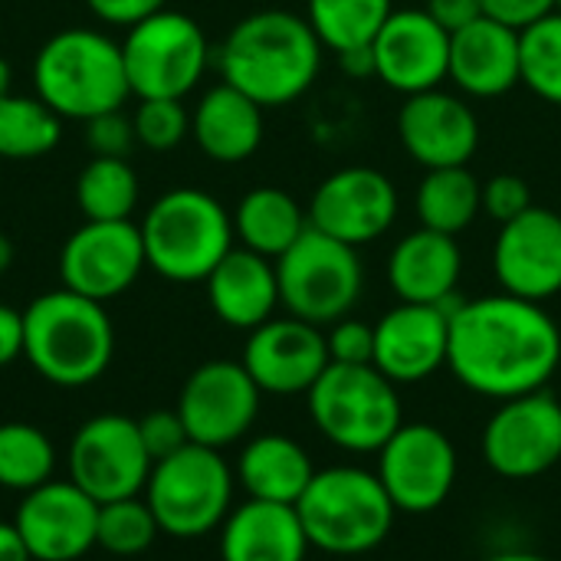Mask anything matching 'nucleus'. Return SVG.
Instances as JSON below:
<instances>
[{
  "label": "nucleus",
  "instance_id": "obj_1",
  "mask_svg": "<svg viewBox=\"0 0 561 561\" xmlns=\"http://www.w3.org/2000/svg\"><path fill=\"white\" fill-rule=\"evenodd\" d=\"M559 365L561 329L542 302L500 293L454 306L447 368L473 394L510 401L542 391Z\"/></svg>",
  "mask_w": 561,
  "mask_h": 561
},
{
  "label": "nucleus",
  "instance_id": "obj_2",
  "mask_svg": "<svg viewBox=\"0 0 561 561\" xmlns=\"http://www.w3.org/2000/svg\"><path fill=\"white\" fill-rule=\"evenodd\" d=\"M322 39L306 16L289 10H256L243 16L217 49L227 85L263 108L302 99L322 69Z\"/></svg>",
  "mask_w": 561,
  "mask_h": 561
},
{
  "label": "nucleus",
  "instance_id": "obj_3",
  "mask_svg": "<svg viewBox=\"0 0 561 561\" xmlns=\"http://www.w3.org/2000/svg\"><path fill=\"white\" fill-rule=\"evenodd\" d=\"M115 355V329L102 302L72 289L36 296L23 312V358L59 388H82L105 375Z\"/></svg>",
  "mask_w": 561,
  "mask_h": 561
},
{
  "label": "nucleus",
  "instance_id": "obj_4",
  "mask_svg": "<svg viewBox=\"0 0 561 561\" xmlns=\"http://www.w3.org/2000/svg\"><path fill=\"white\" fill-rule=\"evenodd\" d=\"M33 85L59 118L76 122L115 112L131 95L122 43L85 26L59 30L39 46L33 59Z\"/></svg>",
  "mask_w": 561,
  "mask_h": 561
},
{
  "label": "nucleus",
  "instance_id": "obj_5",
  "mask_svg": "<svg viewBox=\"0 0 561 561\" xmlns=\"http://www.w3.org/2000/svg\"><path fill=\"white\" fill-rule=\"evenodd\" d=\"M296 513L309 546L329 556L375 552L388 539L398 516L378 473L362 467L316 470L296 503Z\"/></svg>",
  "mask_w": 561,
  "mask_h": 561
},
{
  "label": "nucleus",
  "instance_id": "obj_6",
  "mask_svg": "<svg viewBox=\"0 0 561 561\" xmlns=\"http://www.w3.org/2000/svg\"><path fill=\"white\" fill-rule=\"evenodd\" d=\"M138 227L148 266L171 283H204L233 250V217L197 187L161 194Z\"/></svg>",
  "mask_w": 561,
  "mask_h": 561
},
{
  "label": "nucleus",
  "instance_id": "obj_7",
  "mask_svg": "<svg viewBox=\"0 0 561 561\" xmlns=\"http://www.w3.org/2000/svg\"><path fill=\"white\" fill-rule=\"evenodd\" d=\"M319 434L348 454H378L404 424L398 385L375 365H329L309 388Z\"/></svg>",
  "mask_w": 561,
  "mask_h": 561
},
{
  "label": "nucleus",
  "instance_id": "obj_8",
  "mask_svg": "<svg viewBox=\"0 0 561 561\" xmlns=\"http://www.w3.org/2000/svg\"><path fill=\"white\" fill-rule=\"evenodd\" d=\"M279 302L289 316L319 329L352 316L365 289L358 247L309 227L279 260Z\"/></svg>",
  "mask_w": 561,
  "mask_h": 561
},
{
  "label": "nucleus",
  "instance_id": "obj_9",
  "mask_svg": "<svg viewBox=\"0 0 561 561\" xmlns=\"http://www.w3.org/2000/svg\"><path fill=\"white\" fill-rule=\"evenodd\" d=\"M145 500L161 533L174 539H201L230 516L233 470L220 450L187 444L151 467Z\"/></svg>",
  "mask_w": 561,
  "mask_h": 561
},
{
  "label": "nucleus",
  "instance_id": "obj_10",
  "mask_svg": "<svg viewBox=\"0 0 561 561\" xmlns=\"http://www.w3.org/2000/svg\"><path fill=\"white\" fill-rule=\"evenodd\" d=\"M122 59L131 95L138 99H184L207 72L210 46L201 23L178 10H158L128 26Z\"/></svg>",
  "mask_w": 561,
  "mask_h": 561
},
{
  "label": "nucleus",
  "instance_id": "obj_11",
  "mask_svg": "<svg viewBox=\"0 0 561 561\" xmlns=\"http://www.w3.org/2000/svg\"><path fill=\"white\" fill-rule=\"evenodd\" d=\"M457 447L434 424H401L378 450V480L398 513L424 516L440 510L457 486Z\"/></svg>",
  "mask_w": 561,
  "mask_h": 561
},
{
  "label": "nucleus",
  "instance_id": "obj_12",
  "mask_svg": "<svg viewBox=\"0 0 561 561\" xmlns=\"http://www.w3.org/2000/svg\"><path fill=\"white\" fill-rule=\"evenodd\" d=\"M483 460L503 480H536L561 463V401L549 388L500 401L483 427Z\"/></svg>",
  "mask_w": 561,
  "mask_h": 561
},
{
  "label": "nucleus",
  "instance_id": "obj_13",
  "mask_svg": "<svg viewBox=\"0 0 561 561\" xmlns=\"http://www.w3.org/2000/svg\"><path fill=\"white\" fill-rule=\"evenodd\" d=\"M151 467L138 421L122 414H99L85 421L69 447V477L99 506L145 493Z\"/></svg>",
  "mask_w": 561,
  "mask_h": 561
},
{
  "label": "nucleus",
  "instance_id": "obj_14",
  "mask_svg": "<svg viewBox=\"0 0 561 561\" xmlns=\"http://www.w3.org/2000/svg\"><path fill=\"white\" fill-rule=\"evenodd\" d=\"M145 266L141 227L131 220H85L69 233L59 253L62 286L95 302L131 289Z\"/></svg>",
  "mask_w": 561,
  "mask_h": 561
},
{
  "label": "nucleus",
  "instance_id": "obj_15",
  "mask_svg": "<svg viewBox=\"0 0 561 561\" xmlns=\"http://www.w3.org/2000/svg\"><path fill=\"white\" fill-rule=\"evenodd\" d=\"M260 398L263 391L243 362H207L191 371L174 411L181 414L191 444L220 450L250 434Z\"/></svg>",
  "mask_w": 561,
  "mask_h": 561
},
{
  "label": "nucleus",
  "instance_id": "obj_16",
  "mask_svg": "<svg viewBox=\"0 0 561 561\" xmlns=\"http://www.w3.org/2000/svg\"><path fill=\"white\" fill-rule=\"evenodd\" d=\"M398 220L394 181L365 164L329 174L309 201V227L348 243L365 247L391 230Z\"/></svg>",
  "mask_w": 561,
  "mask_h": 561
},
{
  "label": "nucleus",
  "instance_id": "obj_17",
  "mask_svg": "<svg viewBox=\"0 0 561 561\" xmlns=\"http://www.w3.org/2000/svg\"><path fill=\"white\" fill-rule=\"evenodd\" d=\"M371 53L375 76L401 95L431 92L450 79V33L424 7L394 10L378 30Z\"/></svg>",
  "mask_w": 561,
  "mask_h": 561
},
{
  "label": "nucleus",
  "instance_id": "obj_18",
  "mask_svg": "<svg viewBox=\"0 0 561 561\" xmlns=\"http://www.w3.org/2000/svg\"><path fill=\"white\" fill-rule=\"evenodd\" d=\"M493 273L503 293L546 302L561 293V214L533 204L510 224H500L493 243Z\"/></svg>",
  "mask_w": 561,
  "mask_h": 561
},
{
  "label": "nucleus",
  "instance_id": "obj_19",
  "mask_svg": "<svg viewBox=\"0 0 561 561\" xmlns=\"http://www.w3.org/2000/svg\"><path fill=\"white\" fill-rule=\"evenodd\" d=\"M329 365L332 358L325 332L296 316H273L250 332L243 348V368L263 394H309Z\"/></svg>",
  "mask_w": 561,
  "mask_h": 561
},
{
  "label": "nucleus",
  "instance_id": "obj_20",
  "mask_svg": "<svg viewBox=\"0 0 561 561\" xmlns=\"http://www.w3.org/2000/svg\"><path fill=\"white\" fill-rule=\"evenodd\" d=\"M13 526L23 536L33 561H76L95 546L99 503L72 480H49L23 493Z\"/></svg>",
  "mask_w": 561,
  "mask_h": 561
},
{
  "label": "nucleus",
  "instance_id": "obj_21",
  "mask_svg": "<svg viewBox=\"0 0 561 561\" xmlns=\"http://www.w3.org/2000/svg\"><path fill=\"white\" fill-rule=\"evenodd\" d=\"M460 302V299H457ZM398 302L375 325V368L394 385H417L447 365L454 306Z\"/></svg>",
  "mask_w": 561,
  "mask_h": 561
},
{
  "label": "nucleus",
  "instance_id": "obj_22",
  "mask_svg": "<svg viewBox=\"0 0 561 561\" xmlns=\"http://www.w3.org/2000/svg\"><path fill=\"white\" fill-rule=\"evenodd\" d=\"M398 138L421 168H460L480 148V118L454 92L408 95L398 112Z\"/></svg>",
  "mask_w": 561,
  "mask_h": 561
},
{
  "label": "nucleus",
  "instance_id": "obj_23",
  "mask_svg": "<svg viewBox=\"0 0 561 561\" xmlns=\"http://www.w3.org/2000/svg\"><path fill=\"white\" fill-rule=\"evenodd\" d=\"M450 79L473 99L506 95L523 82L519 76V30L480 16L450 36Z\"/></svg>",
  "mask_w": 561,
  "mask_h": 561
},
{
  "label": "nucleus",
  "instance_id": "obj_24",
  "mask_svg": "<svg viewBox=\"0 0 561 561\" xmlns=\"http://www.w3.org/2000/svg\"><path fill=\"white\" fill-rule=\"evenodd\" d=\"M460 273H463V253L457 237L427 227L398 240L388 256V283L401 302L450 306Z\"/></svg>",
  "mask_w": 561,
  "mask_h": 561
},
{
  "label": "nucleus",
  "instance_id": "obj_25",
  "mask_svg": "<svg viewBox=\"0 0 561 561\" xmlns=\"http://www.w3.org/2000/svg\"><path fill=\"white\" fill-rule=\"evenodd\" d=\"M204 283L214 316L230 329L253 332L273 319L276 306H283L276 260H266L247 247H233Z\"/></svg>",
  "mask_w": 561,
  "mask_h": 561
},
{
  "label": "nucleus",
  "instance_id": "obj_26",
  "mask_svg": "<svg viewBox=\"0 0 561 561\" xmlns=\"http://www.w3.org/2000/svg\"><path fill=\"white\" fill-rule=\"evenodd\" d=\"M309 539L296 506L247 500L220 526L224 561H306Z\"/></svg>",
  "mask_w": 561,
  "mask_h": 561
},
{
  "label": "nucleus",
  "instance_id": "obj_27",
  "mask_svg": "<svg viewBox=\"0 0 561 561\" xmlns=\"http://www.w3.org/2000/svg\"><path fill=\"white\" fill-rule=\"evenodd\" d=\"M191 135L210 161L240 164L263 145V105L220 82L207 89L191 112Z\"/></svg>",
  "mask_w": 561,
  "mask_h": 561
},
{
  "label": "nucleus",
  "instance_id": "obj_28",
  "mask_svg": "<svg viewBox=\"0 0 561 561\" xmlns=\"http://www.w3.org/2000/svg\"><path fill=\"white\" fill-rule=\"evenodd\" d=\"M312 477L316 467L306 447L286 434L253 437L237 460V480L250 493V500L296 506L306 486L312 483Z\"/></svg>",
  "mask_w": 561,
  "mask_h": 561
},
{
  "label": "nucleus",
  "instance_id": "obj_29",
  "mask_svg": "<svg viewBox=\"0 0 561 561\" xmlns=\"http://www.w3.org/2000/svg\"><path fill=\"white\" fill-rule=\"evenodd\" d=\"M306 230L309 214L283 187H253L233 210V237L266 260H279Z\"/></svg>",
  "mask_w": 561,
  "mask_h": 561
},
{
  "label": "nucleus",
  "instance_id": "obj_30",
  "mask_svg": "<svg viewBox=\"0 0 561 561\" xmlns=\"http://www.w3.org/2000/svg\"><path fill=\"white\" fill-rule=\"evenodd\" d=\"M414 210H417L421 227L457 237L483 210V184L477 181V174L467 164L431 168L424 174V181L417 184Z\"/></svg>",
  "mask_w": 561,
  "mask_h": 561
},
{
  "label": "nucleus",
  "instance_id": "obj_31",
  "mask_svg": "<svg viewBox=\"0 0 561 561\" xmlns=\"http://www.w3.org/2000/svg\"><path fill=\"white\" fill-rule=\"evenodd\" d=\"M62 138V118L39 95L0 99V161H36Z\"/></svg>",
  "mask_w": 561,
  "mask_h": 561
},
{
  "label": "nucleus",
  "instance_id": "obj_32",
  "mask_svg": "<svg viewBox=\"0 0 561 561\" xmlns=\"http://www.w3.org/2000/svg\"><path fill=\"white\" fill-rule=\"evenodd\" d=\"M394 13V0H309L306 20L335 56L345 49L371 46L385 20Z\"/></svg>",
  "mask_w": 561,
  "mask_h": 561
},
{
  "label": "nucleus",
  "instance_id": "obj_33",
  "mask_svg": "<svg viewBox=\"0 0 561 561\" xmlns=\"http://www.w3.org/2000/svg\"><path fill=\"white\" fill-rule=\"evenodd\" d=\"M76 204L85 220H131L138 174L128 158H95L76 178Z\"/></svg>",
  "mask_w": 561,
  "mask_h": 561
},
{
  "label": "nucleus",
  "instance_id": "obj_34",
  "mask_svg": "<svg viewBox=\"0 0 561 561\" xmlns=\"http://www.w3.org/2000/svg\"><path fill=\"white\" fill-rule=\"evenodd\" d=\"M56 467V450L49 437L33 424H0V486L13 493H30L49 483Z\"/></svg>",
  "mask_w": 561,
  "mask_h": 561
},
{
  "label": "nucleus",
  "instance_id": "obj_35",
  "mask_svg": "<svg viewBox=\"0 0 561 561\" xmlns=\"http://www.w3.org/2000/svg\"><path fill=\"white\" fill-rule=\"evenodd\" d=\"M519 76L529 92L542 102L561 105V13L552 10L542 20L519 30Z\"/></svg>",
  "mask_w": 561,
  "mask_h": 561
},
{
  "label": "nucleus",
  "instance_id": "obj_36",
  "mask_svg": "<svg viewBox=\"0 0 561 561\" xmlns=\"http://www.w3.org/2000/svg\"><path fill=\"white\" fill-rule=\"evenodd\" d=\"M158 519L148 506V500L125 496L99 506V526H95V546H102L112 556H138L151 549L158 536Z\"/></svg>",
  "mask_w": 561,
  "mask_h": 561
},
{
  "label": "nucleus",
  "instance_id": "obj_37",
  "mask_svg": "<svg viewBox=\"0 0 561 561\" xmlns=\"http://www.w3.org/2000/svg\"><path fill=\"white\" fill-rule=\"evenodd\" d=\"M131 128L148 151H171L191 135V112L181 99H138Z\"/></svg>",
  "mask_w": 561,
  "mask_h": 561
},
{
  "label": "nucleus",
  "instance_id": "obj_38",
  "mask_svg": "<svg viewBox=\"0 0 561 561\" xmlns=\"http://www.w3.org/2000/svg\"><path fill=\"white\" fill-rule=\"evenodd\" d=\"M329 358L335 365H375V325L362 319H339L329 325Z\"/></svg>",
  "mask_w": 561,
  "mask_h": 561
},
{
  "label": "nucleus",
  "instance_id": "obj_39",
  "mask_svg": "<svg viewBox=\"0 0 561 561\" xmlns=\"http://www.w3.org/2000/svg\"><path fill=\"white\" fill-rule=\"evenodd\" d=\"M533 207V187L519 174H493L483 184V210L496 224H510Z\"/></svg>",
  "mask_w": 561,
  "mask_h": 561
},
{
  "label": "nucleus",
  "instance_id": "obj_40",
  "mask_svg": "<svg viewBox=\"0 0 561 561\" xmlns=\"http://www.w3.org/2000/svg\"><path fill=\"white\" fill-rule=\"evenodd\" d=\"M85 145L95 158H128V151L135 145L131 118H125L122 108L89 118L85 122Z\"/></svg>",
  "mask_w": 561,
  "mask_h": 561
},
{
  "label": "nucleus",
  "instance_id": "obj_41",
  "mask_svg": "<svg viewBox=\"0 0 561 561\" xmlns=\"http://www.w3.org/2000/svg\"><path fill=\"white\" fill-rule=\"evenodd\" d=\"M138 434H141V444H145L151 463H158V460H164V457H171V454H178L181 447L191 444L178 411H154V414L141 417Z\"/></svg>",
  "mask_w": 561,
  "mask_h": 561
},
{
  "label": "nucleus",
  "instance_id": "obj_42",
  "mask_svg": "<svg viewBox=\"0 0 561 561\" xmlns=\"http://www.w3.org/2000/svg\"><path fill=\"white\" fill-rule=\"evenodd\" d=\"M483 13L513 26V30H526L529 23L542 20L546 13L556 10V0H480Z\"/></svg>",
  "mask_w": 561,
  "mask_h": 561
},
{
  "label": "nucleus",
  "instance_id": "obj_43",
  "mask_svg": "<svg viewBox=\"0 0 561 561\" xmlns=\"http://www.w3.org/2000/svg\"><path fill=\"white\" fill-rule=\"evenodd\" d=\"M89 10L112 26H135L141 20H148L151 13L164 10L168 0H85Z\"/></svg>",
  "mask_w": 561,
  "mask_h": 561
},
{
  "label": "nucleus",
  "instance_id": "obj_44",
  "mask_svg": "<svg viewBox=\"0 0 561 561\" xmlns=\"http://www.w3.org/2000/svg\"><path fill=\"white\" fill-rule=\"evenodd\" d=\"M424 10L454 36L457 30L470 26L473 20L483 16V3L480 0H424Z\"/></svg>",
  "mask_w": 561,
  "mask_h": 561
},
{
  "label": "nucleus",
  "instance_id": "obj_45",
  "mask_svg": "<svg viewBox=\"0 0 561 561\" xmlns=\"http://www.w3.org/2000/svg\"><path fill=\"white\" fill-rule=\"evenodd\" d=\"M23 355V312L0 302V368Z\"/></svg>",
  "mask_w": 561,
  "mask_h": 561
},
{
  "label": "nucleus",
  "instance_id": "obj_46",
  "mask_svg": "<svg viewBox=\"0 0 561 561\" xmlns=\"http://www.w3.org/2000/svg\"><path fill=\"white\" fill-rule=\"evenodd\" d=\"M339 66L352 79H375V53H371V46H358V49L339 53Z\"/></svg>",
  "mask_w": 561,
  "mask_h": 561
},
{
  "label": "nucleus",
  "instance_id": "obj_47",
  "mask_svg": "<svg viewBox=\"0 0 561 561\" xmlns=\"http://www.w3.org/2000/svg\"><path fill=\"white\" fill-rule=\"evenodd\" d=\"M0 561H33L13 523H0Z\"/></svg>",
  "mask_w": 561,
  "mask_h": 561
},
{
  "label": "nucleus",
  "instance_id": "obj_48",
  "mask_svg": "<svg viewBox=\"0 0 561 561\" xmlns=\"http://www.w3.org/2000/svg\"><path fill=\"white\" fill-rule=\"evenodd\" d=\"M13 266V243L7 233H0V276Z\"/></svg>",
  "mask_w": 561,
  "mask_h": 561
},
{
  "label": "nucleus",
  "instance_id": "obj_49",
  "mask_svg": "<svg viewBox=\"0 0 561 561\" xmlns=\"http://www.w3.org/2000/svg\"><path fill=\"white\" fill-rule=\"evenodd\" d=\"M486 561H549L546 556H536V552H500Z\"/></svg>",
  "mask_w": 561,
  "mask_h": 561
},
{
  "label": "nucleus",
  "instance_id": "obj_50",
  "mask_svg": "<svg viewBox=\"0 0 561 561\" xmlns=\"http://www.w3.org/2000/svg\"><path fill=\"white\" fill-rule=\"evenodd\" d=\"M10 82H13V69H10L7 59H0V99L10 95Z\"/></svg>",
  "mask_w": 561,
  "mask_h": 561
},
{
  "label": "nucleus",
  "instance_id": "obj_51",
  "mask_svg": "<svg viewBox=\"0 0 561 561\" xmlns=\"http://www.w3.org/2000/svg\"><path fill=\"white\" fill-rule=\"evenodd\" d=\"M556 10H559V13H561V0H556Z\"/></svg>",
  "mask_w": 561,
  "mask_h": 561
},
{
  "label": "nucleus",
  "instance_id": "obj_52",
  "mask_svg": "<svg viewBox=\"0 0 561 561\" xmlns=\"http://www.w3.org/2000/svg\"><path fill=\"white\" fill-rule=\"evenodd\" d=\"M559 214H561V210H559Z\"/></svg>",
  "mask_w": 561,
  "mask_h": 561
}]
</instances>
